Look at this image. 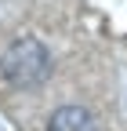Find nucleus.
Returning a JSON list of instances; mask_svg holds the SVG:
<instances>
[{"mask_svg":"<svg viewBox=\"0 0 127 131\" xmlns=\"http://www.w3.org/2000/svg\"><path fill=\"white\" fill-rule=\"evenodd\" d=\"M0 73L11 88L29 91L40 88L47 77H51V51L36 40V37H18L7 44V51L0 55Z\"/></svg>","mask_w":127,"mask_h":131,"instance_id":"obj_1","label":"nucleus"},{"mask_svg":"<svg viewBox=\"0 0 127 131\" xmlns=\"http://www.w3.org/2000/svg\"><path fill=\"white\" fill-rule=\"evenodd\" d=\"M47 131H94V120H91V113L80 109V106H62V109L51 113Z\"/></svg>","mask_w":127,"mask_h":131,"instance_id":"obj_2","label":"nucleus"}]
</instances>
